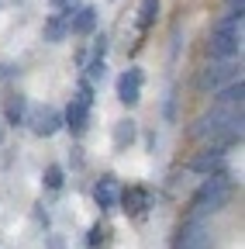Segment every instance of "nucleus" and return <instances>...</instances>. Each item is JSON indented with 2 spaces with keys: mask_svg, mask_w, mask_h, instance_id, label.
<instances>
[{
  "mask_svg": "<svg viewBox=\"0 0 245 249\" xmlns=\"http://www.w3.org/2000/svg\"><path fill=\"white\" fill-rule=\"evenodd\" d=\"M142 83H145V73L138 66L125 70V73L117 76V101L125 104V107H135L142 101Z\"/></svg>",
  "mask_w": 245,
  "mask_h": 249,
  "instance_id": "0eeeda50",
  "label": "nucleus"
},
{
  "mask_svg": "<svg viewBox=\"0 0 245 249\" xmlns=\"http://www.w3.org/2000/svg\"><path fill=\"white\" fill-rule=\"evenodd\" d=\"M156 18H159V0H142V7H138V35H148Z\"/></svg>",
  "mask_w": 245,
  "mask_h": 249,
  "instance_id": "f3484780",
  "label": "nucleus"
},
{
  "mask_svg": "<svg viewBox=\"0 0 245 249\" xmlns=\"http://www.w3.org/2000/svg\"><path fill=\"white\" fill-rule=\"evenodd\" d=\"M231 194V180L228 173H218V177H204V183L197 187V194H194V214L207 218V211H218Z\"/></svg>",
  "mask_w": 245,
  "mask_h": 249,
  "instance_id": "7ed1b4c3",
  "label": "nucleus"
},
{
  "mask_svg": "<svg viewBox=\"0 0 245 249\" xmlns=\"http://www.w3.org/2000/svg\"><path fill=\"white\" fill-rule=\"evenodd\" d=\"M24 118H28V97L24 93H7L4 97V121L11 128H21Z\"/></svg>",
  "mask_w": 245,
  "mask_h": 249,
  "instance_id": "4468645a",
  "label": "nucleus"
},
{
  "mask_svg": "<svg viewBox=\"0 0 245 249\" xmlns=\"http://www.w3.org/2000/svg\"><path fill=\"white\" fill-rule=\"evenodd\" d=\"M45 187H49V191H63V183H66V170L63 166H59V163H52L49 170H45Z\"/></svg>",
  "mask_w": 245,
  "mask_h": 249,
  "instance_id": "6ab92c4d",
  "label": "nucleus"
},
{
  "mask_svg": "<svg viewBox=\"0 0 245 249\" xmlns=\"http://www.w3.org/2000/svg\"><path fill=\"white\" fill-rule=\"evenodd\" d=\"M97 28V7L94 4H73L69 7V35H90Z\"/></svg>",
  "mask_w": 245,
  "mask_h": 249,
  "instance_id": "9d476101",
  "label": "nucleus"
},
{
  "mask_svg": "<svg viewBox=\"0 0 245 249\" xmlns=\"http://www.w3.org/2000/svg\"><path fill=\"white\" fill-rule=\"evenodd\" d=\"M86 124H90V107H86L80 97H73V101L66 104V111H63V128H69L73 139H80V135L86 132Z\"/></svg>",
  "mask_w": 245,
  "mask_h": 249,
  "instance_id": "9b49d317",
  "label": "nucleus"
},
{
  "mask_svg": "<svg viewBox=\"0 0 245 249\" xmlns=\"http://www.w3.org/2000/svg\"><path fill=\"white\" fill-rule=\"evenodd\" d=\"M117 204H121L125 214H145L152 208V194L145 191L142 183H131V187H125V191L117 194Z\"/></svg>",
  "mask_w": 245,
  "mask_h": 249,
  "instance_id": "6e6552de",
  "label": "nucleus"
},
{
  "mask_svg": "<svg viewBox=\"0 0 245 249\" xmlns=\"http://www.w3.org/2000/svg\"><path fill=\"white\" fill-rule=\"evenodd\" d=\"M228 11H242L245 14V4H242V0H228Z\"/></svg>",
  "mask_w": 245,
  "mask_h": 249,
  "instance_id": "5701e85b",
  "label": "nucleus"
},
{
  "mask_svg": "<svg viewBox=\"0 0 245 249\" xmlns=\"http://www.w3.org/2000/svg\"><path fill=\"white\" fill-rule=\"evenodd\" d=\"M83 70H86L83 80H90V83H100V80H104V73H107V35H100V38L94 42V52L86 55Z\"/></svg>",
  "mask_w": 245,
  "mask_h": 249,
  "instance_id": "1a4fd4ad",
  "label": "nucleus"
},
{
  "mask_svg": "<svg viewBox=\"0 0 245 249\" xmlns=\"http://www.w3.org/2000/svg\"><path fill=\"white\" fill-rule=\"evenodd\" d=\"M107 239H111V229H107V225H100V222L90 225V235H86V246H90V249H104Z\"/></svg>",
  "mask_w": 245,
  "mask_h": 249,
  "instance_id": "a211bd4d",
  "label": "nucleus"
},
{
  "mask_svg": "<svg viewBox=\"0 0 245 249\" xmlns=\"http://www.w3.org/2000/svg\"><path fill=\"white\" fill-rule=\"evenodd\" d=\"M24 124H32V132L38 139H52L55 132H63V111L59 107H32Z\"/></svg>",
  "mask_w": 245,
  "mask_h": 249,
  "instance_id": "39448f33",
  "label": "nucleus"
},
{
  "mask_svg": "<svg viewBox=\"0 0 245 249\" xmlns=\"http://www.w3.org/2000/svg\"><path fill=\"white\" fill-rule=\"evenodd\" d=\"M94 201H97L100 211H114V208H117V187H114V177H111V173H104V177L94 183Z\"/></svg>",
  "mask_w": 245,
  "mask_h": 249,
  "instance_id": "2eb2a0df",
  "label": "nucleus"
},
{
  "mask_svg": "<svg viewBox=\"0 0 245 249\" xmlns=\"http://www.w3.org/2000/svg\"><path fill=\"white\" fill-rule=\"evenodd\" d=\"M242 107H211L207 114L197 118L194 135L207 145H221V149H235L242 145Z\"/></svg>",
  "mask_w": 245,
  "mask_h": 249,
  "instance_id": "f257e3e1",
  "label": "nucleus"
},
{
  "mask_svg": "<svg viewBox=\"0 0 245 249\" xmlns=\"http://www.w3.org/2000/svg\"><path fill=\"white\" fill-rule=\"evenodd\" d=\"M42 35H45V42H63V38L69 35V7L49 14V18H45V28H42Z\"/></svg>",
  "mask_w": 245,
  "mask_h": 249,
  "instance_id": "ddd939ff",
  "label": "nucleus"
},
{
  "mask_svg": "<svg viewBox=\"0 0 245 249\" xmlns=\"http://www.w3.org/2000/svg\"><path fill=\"white\" fill-rule=\"evenodd\" d=\"M135 139H138V124H135L131 118H121V121L114 124V135H111L114 149H117V152H125L128 145H135Z\"/></svg>",
  "mask_w": 245,
  "mask_h": 249,
  "instance_id": "dca6fc26",
  "label": "nucleus"
},
{
  "mask_svg": "<svg viewBox=\"0 0 245 249\" xmlns=\"http://www.w3.org/2000/svg\"><path fill=\"white\" fill-rule=\"evenodd\" d=\"M225 163H228V149H221V145H204L194 160H190V173L218 177V173H225Z\"/></svg>",
  "mask_w": 245,
  "mask_h": 249,
  "instance_id": "423d86ee",
  "label": "nucleus"
},
{
  "mask_svg": "<svg viewBox=\"0 0 245 249\" xmlns=\"http://www.w3.org/2000/svg\"><path fill=\"white\" fill-rule=\"evenodd\" d=\"M73 4H76V0H52V7H55V11H63V7H73Z\"/></svg>",
  "mask_w": 245,
  "mask_h": 249,
  "instance_id": "412c9836",
  "label": "nucleus"
},
{
  "mask_svg": "<svg viewBox=\"0 0 245 249\" xmlns=\"http://www.w3.org/2000/svg\"><path fill=\"white\" fill-rule=\"evenodd\" d=\"M45 242H49V249H63V242H59V235H45Z\"/></svg>",
  "mask_w": 245,
  "mask_h": 249,
  "instance_id": "4be33fe9",
  "label": "nucleus"
},
{
  "mask_svg": "<svg viewBox=\"0 0 245 249\" xmlns=\"http://www.w3.org/2000/svg\"><path fill=\"white\" fill-rule=\"evenodd\" d=\"M242 97H245V83L238 76V80H231L211 93V107H242Z\"/></svg>",
  "mask_w": 245,
  "mask_h": 249,
  "instance_id": "f8f14e48",
  "label": "nucleus"
},
{
  "mask_svg": "<svg viewBox=\"0 0 245 249\" xmlns=\"http://www.w3.org/2000/svg\"><path fill=\"white\" fill-rule=\"evenodd\" d=\"M242 11H228L218 24L211 28L207 55L211 59H238L242 55Z\"/></svg>",
  "mask_w": 245,
  "mask_h": 249,
  "instance_id": "f03ea898",
  "label": "nucleus"
},
{
  "mask_svg": "<svg viewBox=\"0 0 245 249\" xmlns=\"http://www.w3.org/2000/svg\"><path fill=\"white\" fill-rule=\"evenodd\" d=\"M238 76H242V55L238 59H211L200 70V76H197V87L204 93H214L218 87H225V83H231Z\"/></svg>",
  "mask_w": 245,
  "mask_h": 249,
  "instance_id": "20e7f679",
  "label": "nucleus"
},
{
  "mask_svg": "<svg viewBox=\"0 0 245 249\" xmlns=\"http://www.w3.org/2000/svg\"><path fill=\"white\" fill-rule=\"evenodd\" d=\"M94 93H97V87L90 83V80H80V83H76V97H80L86 107H94Z\"/></svg>",
  "mask_w": 245,
  "mask_h": 249,
  "instance_id": "aec40b11",
  "label": "nucleus"
}]
</instances>
